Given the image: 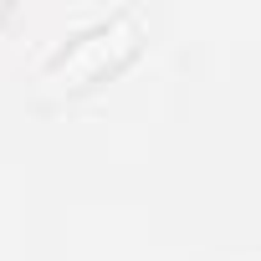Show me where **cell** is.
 I'll list each match as a JSON object with an SVG mask.
<instances>
[{"mask_svg":"<svg viewBox=\"0 0 261 261\" xmlns=\"http://www.w3.org/2000/svg\"><path fill=\"white\" fill-rule=\"evenodd\" d=\"M139 46H144V16H139L134 6L108 11L102 21H92L87 31H77V36L41 67L36 82H41V92H51V97H72V92H82V87H92V82L123 72L128 62L139 57Z\"/></svg>","mask_w":261,"mask_h":261,"instance_id":"6da1fadb","label":"cell"}]
</instances>
